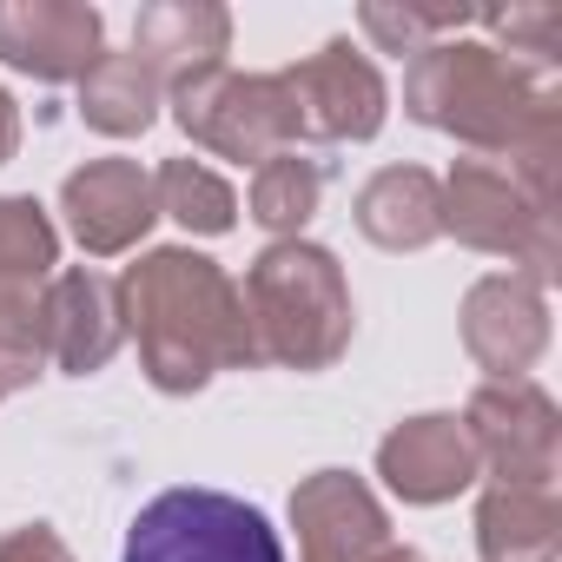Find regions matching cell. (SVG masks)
I'll return each mask as SVG.
<instances>
[{"instance_id": "obj_1", "label": "cell", "mask_w": 562, "mask_h": 562, "mask_svg": "<svg viewBox=\"0 0 562 562\" xmlns=\"http://www.w3.org/2000/svg\"><path fill=\"white\" fill-rule=\"evenodd\" d=\"M120 318L126 338H139V371L166 397H192L218 371L258 364L238 285L192 245H159L120 278Z\"/></svg>"}, {"instance_id": "obj_2", "label": "cell", "mask_w": 562, "mask_h": 562, "mask_svg": "<svg viewBox=\"0 0 562 562\" xmlns=\"http://www.w3.org/2000/svg\"><path fill=\"white\" fill-rule=\"evenodd\" d=\"M404 113L430 133H450L490 159L562 146V87L555 67L516 60L483 41H437L411 54Z\"/></svg>"}, {"instance_id": "obj_3", "label": "cell", "mask_w": 562, "mask_h": 562, "mask_svg": "<svg viewBox=\"0 0 562 562\" xmlns=\"http://www.w3.org/2000/svg\"><path fill=\"white\" fill-rule=\"evenodd\" d=\"M245 318L258 338V364H285V371H331L351 351L358 312L345 265L312 245V238H278L251 258L245 271Z\"/></svg>"}, {"instance_id": "obj_4", "label": "cell", "mask_w": 562, "mask_h": 562, "mask_svg": "<svg viewBox=\"0 0 562 562\" xmlns=\"http://www.w3.org/2000/svg\"><path fill=\"white\" fill-rule=\"evenodd\" d=\"M120 562H285V542L258 503L179 483L133 516Z\"/></svg>"}, {"instance_id": "obj_5", "label": "cell", "mask_w": 562, "mask_h": 562, "mask_svg": "<svg viewBox=\"0 0 562 562\" xmlns=\"http://www.w3.org/2000/svg\"><path fill=\"white\" fill-rule=\"evenodd\" d=\"M437 186H443V232H457L476 251L516 258L529 285L555 278V258H562L555 212H542L496 159H457L450 179H437Z\"/></svg>"}, {"instance_id": "obj_6", "label": "cell", "mask_w": 562, "mask_h": 562, "mask_svg": "<svg viewBox=\"0 0 562 562\" xmlns=\"http://www.w3.org/2000/svg\"><path fill=\"white\" fill-rule=\"evenodd\" d=\"M172 120L186 126L192 146L238 159V166H265L278 153H299L292 146V113L285 93H278V74H232L212 67L199 80L172 87Z\"/></svg>"}, {"instance_id": "obj_7", "label": "cell", "mask_w": 562, "mask_h": 562, "mask_svg": "<svg viewBox=\"0 0 562 562\" xmlns=\"http://www.w3.org/2000/svg\"><path fill=\"white\" fill-rule=\"evenodd\" d=\"M463 437L476 450L483 470H496V483H529L549 490L555 463H562V411L542 384L529 378H503V384H476V397L463 404Z\"/></svg>"}, {"instance_id": "obj_8", "label": "cell", "mask_w": 562, "mask_h": 562, "mask_svg": "<svg viewBox=\"0 0 562 562\" xmlns=\"http://www.w3.org/2000/svg\"><path fill=\"white\" fill-rule=\"evenodd\" d=\"M278 93H285V113H292V146L299 139H325V146L371 139L391 113L384 74L351 41H325L312 60L285 67L278 74Z\"/></svg>"}, {"instance_id": "obj_9", "label": "cell", "mask_w": 562, "mask_h": 562, "mask_svg": "<svg viewBox=\"0 0 562 562\" xmlns=\"http://www.w3.org/2000/svg\"><path fill=\"white\" fill-rule=\"evenodd\" d=\"M463 351L490 371V384L522 378L542 351H549V299L542 285H529L522 271L503 278H476L463 292Z\"/></svg>"}, {"instance_id": "obj_10", "label": "cell", "mask_w": 562, "mask_h": 562, "mask_svg": "<svg viewBox=\"0 0 562 562\" xmlns=\"http://www.w3.org/2000/svg\"><path fill=\"white\" fill-rule=\"evenodd\" d=\"M106 21L87 0H14L0 8V60L14 74H34L41 87L87 80V67L106 54Z\"/></svg>"}, {"instance_id": "obj_11", "label": "cell", "mask_w": 562, "mask_h": 562, "mask_svg": "<svg viewBox=\"0 0 562 562\" xmlns=\"http://www.w3.org/2000/svg\"><path fill=\"white\" fill-rule=\"evenodd\" d=\"M60 212H67V232H74L93 258H120V251H133V245L153 232V218H159L153 172H146L139 159H87L80 172H67Z\"/></svg>"}, {"instance_id": "obj_12", "label": "cell", "mask_w": 562, "mask_h": 562, "mask_svg": "<svg viewBox=\"0 0 562 562\" xmlns=\"http://www.w3.org/2000/svg\"><path fill=\"white\" fill-rule=\"evenodd\" d=\"M292 529L305 562H364L371 549L391 542V516L371 496L364 476L351 470H318L292 490Z\"/></svg>"}, {"instance_id": "obj_13", "label": "cell", "mask_w": 562, "mask_h": 562, "mask_svg": "<svg viewBox=\"0 0 562 562\" xmlns=\"http://www.w3.org/2000/svg\"><path fill=\"white\" fill-rule=\"evenodd\" d=\"M378 476L404 496V503H450V496H463L476 476H483V463H476V450H470V437H463V424L457 417H443V411H424V417H404L384 443H378Z\"/></svg>"}, {"instance_id": "obj_14", "label": "cell", "mask_w": 562, "mask_h": 562, "mask_svg": "<svg viewBox=\"0 0 562 562\" xmlns=\"http://www.w3.org/2000/svg\"><path fill=\"white\" fill-rule=\"evenodd\" d=\"M126 345V318H120V285L106 271H60L47 285V358L74 378H93L113 364V351Z\"/></svg>"}, {"instance_id": "obj_15", "label": "cell", "mask_w": 562, "mask_h": 562, "mask_svg": "<svg viewBox=\"0 0 562 562\" xmlns=\"http://www.w3.org/2000/svg\"><path fill=\"white\" fill-rule=\"evenodd\" d=\"M225 54H232V14L218 0H153L133 21V60L159 87L199 80V74L225 67Z\"/></svg>"}, {"instance_id": "obj_16", "label": "cell", "mask_w": 562, "mask_h": 562, "mask_svg": "<svg viewBox=\"0 0 562 562\" xmlns=\"http://www.w3.org/2000/svg\"><path fill=\"white\" fill-rule=\"evenodd\" d=\"M358 232L378 251H424L443 238V186L424 166H384L358 192Z\"/></svg>"}, {"instance_id": "obj_17", "label": "cell", "mask_w": 562, "mask_h": 562, "mask_svg": "<svg viewBox=\"0 0 562 562\" xmlns=\"http://www.w3.org/2000/svg\"><path fill=\"white\" fill-rule=\"evenodd\" d=\"M476 549L483 562H555L562 555V509L549 490L496 483L476 503Z\"/></svg>"}, {"instance_id": "obj_18", "label": "cell", "mask_w": 562, "mask_h": 562, "mask_svg": "<svg viewBox=\"0 0 562 562\" xmlns=\"http://www.w3.org/2000/svg\"><path fill=\"white\" fill-rule=\"evenodd\" d=\"M159 100H166V87L133 54H100L80 80V120L106 139H139L159 120Z\"/></svg>"}, {"instance_id": "obj_19", "label": "cell", "mask_w": 562, "mask_h": 562, "mask_svg": "<svg viewBox=\"0 0 562 562\" xmlns=\"http://www.w3.org/2000/svg\"><path fill=\"white\" fill-rule=\"evenodd\" d=\"M325 199V166L318 159H299V153H278L251 172V218L271 232V238H299L312 225Z\"/></svg>"}, {"instance_id": "obj_20", "label": "cell", "mask_w": 562, "mask_h": 562, "mask_svg": "<svg viewBox=\"0 0 562 562\" xmlns=\"http://www.w3.org/2000/svg\"><path fill=\"white\" fill-rule=\"evenodd\" d=\"M153 199H159L166 218H179V225L199 232V238H218V232L238 225L232 186H225L212 166H199V159H166V166L153 172Z\"/></svg>"}, {"instance_id": "obj_21", "label": "cell", "mask_w": 562, "mask_h": 562, "mask_svg": "<svg viewBox=\"0 0 562 562\" xmlns=\"http://www.w3.org/2000/svg\"><path fill=\"white\" fill-rule=\"evenodd\" d=\"M47 358V285H0V404L27 391Z\"/></svg>"}, {"instance_id": "obj_22", "label": "cell", "mask_w": 562, "mask_h": 562, "mask_svg": "<svg viewBox=\"0 0 562 562\" xmlns=\"http://www.w3.org/2000/svg\"><path fill=\"white\" fill-rule=\"evenodd\" d=\"M60 258V232L41 212V199L0 192V285H47Z\"/></svg>"}, {"instance_id": "obj_23", "label": "cell", "mask_w": 562, "mask_h": 562, "mask_svg": "<svg viewBox=\"0 0 562 562\" xmlns=\"http://www.w3.org/2000/svg\"><path fill=\"white\" fill-rule=\"evenodd\" d=\"M358 21L384 54H424L437 41H457V27H470L476 14L470 8H384V0H371Z\"/></svg>"}, {"instance_id": "obj_24", "label": "cell", "mask_w": 562, "mask_h": 562, "mask_svg": "<svg viewBox=\"0 0 562 562\" xmlns=\"http://www.w3.org/2000/svg\"><path fill=\"white\" fill-rule=\"evenodd\" d=\"M496 41H503V54H516V60H542V67H555V54H562V21H555V8H509V14H476Z\"/></svg>"}, {"instance_id": "obj_25", "label": "cell", "mask_w": 562, "mask_h": 562, "mask_svg": "<svg viewBox=\"0 0 562 562\" xmlns=\"http://www.w3.org/2000/svg\"><path fill=\"white\" fill-rule=\"evenodd\" d=\"M0 562H74V549L54 536V522H21L0 536Z\"/></svg>"}, {"instance_id": "obj_26", "label": "cell", "mask_w": 562, "mask_h": 562, "mask_svg": "<svg viewBox=\"0 0 562 562\" xmlns=\"http://www.w3.org/2000/svg\"><path fill=\"white\" fill-rule=\"evenodd\" d=\"M21 153V106H14V93L0 87V166H8Z\"/></svg>"}, {"instance_id": "obj_27", "label": "cell", "mask_w": 562, "mask_h": 562, "mask_svg": "<svg viewBox=\"0 0 562 562\" xmlns=\"http://www.w3.org/2000/svg\"><path fill=\"white\" fill-rule=\"evenodd\" d=\"M364 562H424V555H417V549H404V542H384V549H371Z\"/></svg>"}]
</instances>
